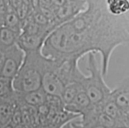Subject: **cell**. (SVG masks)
I'll return each instance as SVG.
<instances>
[{"instance_id":"cell-25","label":"cell","mask_w":129,"mask_h":128,"mask_svg":"<svg viewBox=\"0 0 129 128\" xmlns=\"http://www.w3.org/2000/svg\"><path fill=\"white\" fill-rule=\"evenodd\" d=\"M71 122L72 121H70V122H69L67 123L64 125H63V126L61 128H73Z\"/></svg>"},{"instance_id":"cell-17","label":"cell","mask_w":129,"mask_h":128,"mask_svg":"<svg viewBox=\"0 0 129 128\" xmlns=\"http://www.w3.org/2000/svg\"><path fill=\"white\" fill-rule=\"evenodd\" d=\"M15 90L13 87V79L0 76V97L13 96Z\"/></svg>"},{"instance_id":"cell-8","label":"cell","mask_w":129,"mask_h":128,"mask_svg":"<svg viewBox=\"0 0 129 128\" xmlns=\"http://www.w3.org/2000/svg\"><path fill=\"white\" fill-rule=\"evenodd\" d=\"M45 39L42 36L21 32L18 37L16 45L25 53L41 51Z\"/></svg>"},{"instance_id":"cell-12","label":"cell","mask_w":129,"mask_h":128,"mask_svg":"<svg viewBox=\"0 0 129 128\" xmlns=\"http://www.w3.org/2000/svg\"><path fill=\"white\" fill-rule=\"evenodd\" d=\"M15 91L13 96L9 97H0V124L4 125L9 123L17 101Z\"/></svg>"},{"instance_id":"cell-3","label":"cell","mask_w":129,"mask_h":128,"mask_svg":"<svg viewBox=\"0 0 129 128\" xmlns=\"http://www.w3.org/2000/svg\"><path fill=\"white\" fill-rule=\"evenodd\" d=\"M95 53L88 54L87 67L89 75H84L79 81L92 103L99 105L103 102L111 94V89L104 80L101 69L97 64Z\"/></svg>"},{"instance_id":"cell-14","label":"cell","mask_w":129,"mask_h":128,"mask_svg":"<svg viewBox=\"0 0 129 128\" xmlns=\"http://www.w3.org/2000/svg\"><path fill=\"white\" fill-rule=\"evenodd\" d=\"M2 26L6 27L19 33L22 32V21L16 12L10 8L2 19Z\"/></svg>"},{"instance_id":"cell-18","label":"cell","mask_w":129,"mask_h":128,"mask_svg":"<svg viewBox=\"0 0 129 128\" xmlns=\"http://www.w3.org/2000/svg\"><path fill=\"white\" fill-rule=\"evenodd\" d=\"M95 121L106 128H123L115 119L102 111L97 113Z\"/></svg>"},{"instance_id":"cell-16","label":"cell","mask_w":129,"mask_h":128,"mask_svg":"<svg viewBox=\"0 0 129 128\" xmlns=\"http://www.w3.org/2000/svg\"><path fill=\"white\" fill-rule=\"evenodd\" d=\"M108 11L112 15L121 16L129 12L128 0H106Z\"/></svg>"},{"instance_id":"cell-9","label":"cell","mask_w":129,"mask_h":128,"mask_svg":"<svg viewBox=\"0 0 129 128\" xmlns=\"http://www.w3.org/2000/svg\"><path fill=\"white\" fill-rule=\"evenodd\" d=\"M15 97L19 103L35 107L44 103L47 99V94L41 87L39 89L28 92L15 90Z\"/></svg>"},{"instance_id":"cell-23","label":"cell","mask_w":129,"mask_h":128,"mask_svg":"<svg viewBox=\"0 0 129 128\" xmlns=\"http://www.w3.org/2000/svg\"><path fill=\"white\" fill-rule=\"evenodd\" d=\"M125 124H126V127L129 128V112H128L126 114Z\"/></svg>"},{"instance_id":"cell-20","label":"cell","mask_w":129,"mask_h":128,"mask_svg":"<svg viewBox=\"0 0 129 128\" xmlns=\"http://www.w3.org/2000/svg\"><path fill=\"white\" fill-rule=\"evenodd\" d=\"M71 123L73 128H106L96 122L81 123L79 121L73 120Z\"/></svg>"},{"instance_id":"cell-15","label":"cell","mask_w":129,"mask_h":128,"mask_svg":"<svg viewBox=\"0 0 129 128\" xmlns=\"http://www.w3.org/2000/svg\"><path fill=\"white\" fill-rule=\"evenodd\" d=\"M82 90V85L78 82H72L66 85L60 97L64 105L72 102L78 93Z\"/></svg>"},{"instance_id":"cell-28","label":"cell","mask_w":129,"mask_h":128,"mask_svg":"<svg viewBox=\"0 0 129 128\" xmlns=\"http://www.w3.org/2000/svg\"><path fill=\"white\" fill-rule=\"evenodd\" d=\"M0 26H1V21H0Z\"/></svg>"},{"instance_id":"cell-4","label":"cell","mask_w":129,"mask_h":128,"mask_svg":"<svg viewBox=\"0 0 129 128\" xmlns=\"http://www.w3.org/2000/svg\"><path fill=\"white\" fill-rule=\"evenodd\" d=\"M86 7V0H51L49 10L57 26L71 20Z\"/></svg>"},{"instance_id":"cell-26","label":"cell","mask_w":129,"mask_h":128,"mask_svg":"<svg viewBox=\"0 0 129 128\" xmlns=\"http://www.w3.org/2000/svg\"><path fill=\"white\" fill-rule=\"evenodd\" d=\"M2 128H14L13 125L11 123H8L7 124L2 126Z\"/></svg>"},{"instance_id":"cell-29","label":"cell","mask_w":129,"mask_h":128,"mask_svg":"<svg viewBox=\"0 0 129 128\" xmlns=\"http://www.w3.org/2000/svg\"><path fill=\"white\" fill-rule=\"evenodd\" d=\"M128 1H129V0H128Z\"/></svg>"},{"instance_id":"cell-5","label":"cell","mask_w":129,"mask_h":128,"mask_svg":"<svg viewBox=\"0 0 129 128\" xmlns=\"http://www.w3.org/2000/svg\"><path fill=\"white\" fill-rule=\"evenodd\" d=\"M25 53L15 45L3 53V62L0 76L14 79L20 69Z\"/></svg>"},{"instance_id":"cell-1","label":"cell","mask_w":129,"mask_h":128,"mask_svg":"<svg viewBox=\"0 0 129 128\" xmlns=\"http://www.w3.org/2000/svg\"><path fill=\"white\" fill-rule=\"evenodd\" d=\"M86 2L83 11L48 35L41 52L59 64L79 61L86 54L99 53L101 71L105 77L114 50L120 46H129V18L126 14H111L107 10L106 0Z\"/></svg>"},{"instance_id":"cell-7","label":"cell","mask_w":129,"mask_h":128,"mask_svg":"<svg viewBox=\"0 0 129 128\" xmlns=\"http://www.w3.org/2000/svg\"><path fill=\"white\" fill-rule=\"evenodd\" d=\"M111 95L115 103L125 113L129 112V76H127L111 90Z\"/></svg>"},{"instance_id":"cell-6","label":"cell","mask_w":129,"mask_h":128,"mask_svg":"<svg viewBox=\"0 0 129 128\" xmlns=\"http://www.w3.org/2000/svg\"><path fill=\"white\" fill-rule=\"evenodd\" d=\"M55 69L48 71L44 75L41 88L48 95L60 97L65 86L55 72Z\"/></svg>"},{"instance_id":"cell-22","label":"cell","mask_w":129,"mask_h":128,"mask_svg":"<svg viewBox=\"0 0 129 128\" xmlns=\"http://www.w3.org/2000/svg\"><path fill=\"white\" fill-rule=\"evenodd\" d=\"M13 126H14V128H29V127L24 122L20 123Z\"/></svg>"},{"instance_id":"cell-21","label":"cell","mask_w":129,"mask_h":128,"mask_svg":"<svg viewBox=\"0 0 129 128\" xmlns=\"http://www.w3.org/2000/svg\"><path fill=\"white\" fill-rule=\"evenodd\" d=\"M10 9L8 0H0V21L2 26V19Z\"/></svg>"},{"instance_id":"cell-13","label":"cell","mask_w":129,"mask_h":128,"mask_svg":"<svg viewBox=\"0 0 129 128\" xmlns=\"http://www.w3.org/2000/svg\"><path fill=\"white\" fill-rule=\"evenodd\" d=\"M20 34L4 26H0V52L3 53L16 45Z\"/></svg>"},{"instance_id":"cell-2","label":"cell","mask_w":129,"mask_h":128,"mask_svg":"<svg viewBox=\"0 0 129 128\" xmlns=\"http://www.w3.org/2000/svg\"><path fill=\"white\" fill-rule=\"evenodd\" d=\"M58 64L45 57L41 51L25 53L22 64L13 79L16 91L28 92L40 89L44 75Z\"/></svg>"},{"instance_id":"cell-19","label":"cell","mask_w":129,"mask_h":128,"mask_svg":"<svg viewBox=\"0 0 129 128\" xmlns=\"http://www.w3.org/2000/svg\"><path fill=\"white\" fill-rule=\"evenodd\" d=\"M22 122H23V116H22V109H21L20 104L18 103V102L17 101V103L16 105L14 110L13 111L10 123H11L13 126H15V125H16L18 124H19L20 123H22Z\"/></svg>"},{"instance_id":"cell-10","label":"cell","mask_w":129,"mask_h":128,"mask_svg":"<svg viewBox=\"0 0 129 128\" xmlns=\"http://www.w3.org/2000/svg\"><path fill=\"white\" fill-rule=\"evenodd\" d=\"M93 105L88 96L84 90L80 91L70 103L64 105L65 110L82 116Z\"/></svg>"},{"instance_id":"cell-24","label":"cell","mask_w":129,"mask_h":128,"mask_svg":"<svg viewBox=\"0 0 129 128\" xmlns=\"http://www.w3.org/2000/svg\"><path fill=\"white\" fill-rule=\"evenodd\" d=\"M3 62V53L0 52V74Z\"/></svg>"},{"instance_id":"cell-27","label":"cell","mask_w":129,"mask_h":128,"mask_svg":"<svg viewBox=\"0 0 129 128\" xmlns=\"http://www.w3.org/2000/svg\"><path fill=\"white\" fill-rule=\"evenodd\" d=\"M0 128H2V126L1 125V124H0Z\"/></svg>"},{"instance_id":"cell-11","label":"cell","mask_w":129,"mask_h":128,"mask_svg":"<svg viewBox=\"0 0 129 128\" xmlns=\"http://www.w3.org/2000/svg\"><path fill=\"white\" fill-rule=\"evenodd\" d=\"M101 110L115 119L123 128H126L125 114L115 103L111 94L100 104Z\"/></svg>"}]
</instances>
